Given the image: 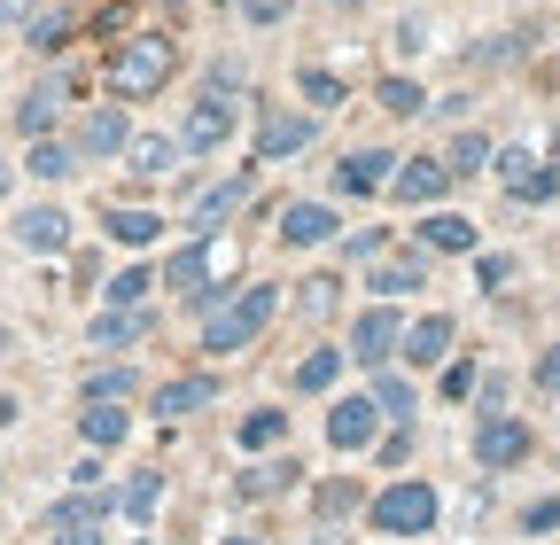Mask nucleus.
Wrapping results in <instances>:
<instances>
[{
	"label": "nucleus",
	"mask_w": 560,
	"mask_h": 545,
	"mask_svg": "<svg viewBox=\"0 0 560 545\" xmlns=\"http://www.w3.org/2000/svg\"><path fill=\"white\" fill-rule=\"evenodd\" d=\"M234 125H242V94H234V86H210V94H195L187 117H179V149H187V156H210V149L234 141Z\"/></svg>",
	"instance_id": "obj_4"
},
{
	"label": "nucleus",
	"mask_w": 560,
	"mask_h": 545,
	"mask_svg": "<svg viewBox=\"0 0 560 545\" xmlns=\"http://www.w3.org/2000/svg\"><path fill=\"white\" fill-rule=\"evenodd\" d=\"M475 382H482V374H475V359H452V367H444V397H467Z\"/></svg>",
	"instance_id": "obj_44"
},
{
	"label": "nucleus",
	"mask_w": 560,
	"mask_h": 545,
	"mask_svg": "<svg viewBox=\"0 0 560 545\" xmlns=\"http://www.w3.org/2000/svg\"><path fill=\"white\" fill-rule=\"evenodd\" d=\"M172 71H179V47H172L164 32H140V39H125V47L109 55V94H117V102H149V94L172 86Z\"/></svg>",
	"instance_id": "obj_2"
},
{
	"label": "nucleus",
	"mask_w": 560,
	"mask_h": 545,
	"mask_svg": "<svg viewBox=\"0 0 560 545\" xmlns=\"http://www.w3.org/2000/svg\"><path fill=\"white\" fill-rule=\"evenodd\" d=\"M296 86H304V102H319V109H335V102H342V79H335V71H319V62H304V79H296Z\"/></svg>",
	"instance_id": "obj_39"
},
{
	"label": "nucleus",
	"mask_w": 560,
	"mask_h": 545,
	"mask_svg": "<svg viewBox=\"0 0 560 545\" xmlns=\"http://www.w3.org/2000/svg\"><path fill=\"white\" fill-rule=\"evenodd\" d=\"M444 172H452V179H475V172H490V141H482V132H452V149H444Z\"/></svg>",
	"instance_id": "obj_33"
},
{
	"label": "nucleus",
	"mask_w": 560,
	"mask_h": 545,
	"mask_svg": "<svg viewBox=\"0 0 560 545\" xmlns=\"http://www.w3.org/2000/svg\"><path fill=\"white\" fill-rule=\"evenodd\" d=\"M389 172H397V156H389V149H350V156L335 164V195H382V187H389Z\"/></svg>",
	"instance_id": "obj_21"
},
{
	"label": "nucleus",
	"mask_w": 560,
	"mask_h": 545,
	"mask_svg": "<svg viewBox=\"0 0 560 545\" xmlns=\"http://www.w3.org/2000/svg\"><path fill=\"white\" fill-rule=\"evenodd\" d=\"M529 421H514V414H482L475 421V467L482 475H506V467H522L529 460Z\"/></svg>",
	"instance_id": "obj_6"
},
{
	"label": "nucleus",
	"mask_w": 560,
	"mask_h": 545,
	"mask_svg": "<svg viewBox=\"0 0 560 545\" xmlns=\"http://www.w3.org/2000/svg\"><path fill=\"white\" fill-rule=\"evenodd\" d=\"M335 9H359V0H335Z\"/></svg>",
	"instance_id": "obj_52"
},
{
	"label": "nucleus",
	"mask_w": 560,
	"mask_h": 545,
	"mask_svg": "<svg viewBox=\"0 0 560 545\" xmlns=\"http://www.w3.org/2000/svg\"><path fill=\"white\" fill-rule=\"evenodd\" d=\"M24 32H32V39H24L32 55H62V47H70V32H79V16H70V9H39Z\"/></svg>",
	"instance_id": "obj_29"
},
{
	"label": "nucleus",
	"mask_w": 560,
	"mask_h": 545,
	"mask_svg": "<svg viewBox=\"0 0 560 545\" xmlns=\"http://www.w3.org/2000/svg\"><path fill=\"white\" fill-rule=\"evenodd\" d=\"M202 405H219V374H172V382L149 397V414H156V421H187V414H202Z\"/></svg>",
	"instance_id": "obj_18"
},
{
	"label": "nucleus",
	"mask_w": 560,
	"mask_h": 545,
	"mask_svg": "<svg viewBox=\"0 0 560 545\" xmlns=\"http://www.w3.org/2000/svg\"><path fill=\"white\" fill-rule=\"evenodd\" d=\"M79 397H86V405H132V397H140V374H132L125 359H109V367H94V374L79 382Z\"/></svg>",
	"instance_id": "obj_25"
},
{
	"label": "nucleus",
	"mask_w": 560,
	"mask_h": 545,
	"mask_svg": "<svg viewBox=\"0 0 560 545\" xmlns=\"http://www.w3.org/2000/svg\"><path fill=\"white\" fill-rule=\"evenodd\" d=\"M62 109H70V79H39L16 102V132H24V141H47V132L62 125Z\"/></svg>",
	"instance_id": "obj_19"
},
{
	"label": "nucleus",
	"mask_w": 560,
	"mask_h": 545,
	"mask_svg": "<svg viewBox=\"0 0 560 545\" xmlns=\"http://www.w3.org/2000/svg\"><path fill=\"white\" fill-rule=\"evenodd\" d=\"M444 187H452L444 156H397V172H389V195L405 202V211H436Z\"/></svg>",
	"instance_id": "obj_13"
},
{
	"label": "nucleus",
	"mask_w": 560,
	"mask_h": 545,
	"mask_svg": "<svg viewBox=\"0 0 560 545\" xmlns=\"http://www.w3.org/2000/svg\"><path fill=\"white\" fill-rule=\"evenodd\" d=\"M335 242H342V257H382V250H389V227H382V234L359 227V234H335Z\"/></svg>",
	"instance_id": "obj_42"
},
{
	"label": "nucleus",
	"mask_w": 560,
	"mask_h": 545,
	"mask_svg": "<svg viewBox=\"0 0 560 545\" xmlns=\"http://www.w3.org/2000/svg\"><path fill=\"white\" fill-rule=\"evenodd\" d=\"M420 250H429V257H475L482 234H475L467 211H429V219H420Z\"/></svg>",
	"instance_id": "obj_20"
},
{
	"label": "nucleus",
	"mask_w": 560,
	"mask_h": 545,
	"mask_svg": "<svg viewBox=\"0 0 560 545\" xmlns=\"http://www.w3.org/2000/svg\"><path fill=\"white\" fill-rule=\"evenodd\" d=\"M226 545H265V537H226Z\"/></svg>",
	"instance_id": "obj_51"
},
{
	"label": "nucleus",
	"mask_w": 560,
	"mask_h": 545,
	"mask_svg": "<svg viewBox=\"0 0 560 545\" xmlns=\"http://www.w3.org/2000/svg\"><path fill=\"white\" fill-rule=\"evenodd\" d=\"M9 179H16V164H0V195H9Z\"/></svg>",
	"instance_id": "obj_49"
},
{
	"label": "nucleus",
	"mask_w": 560,
	"mask_h": 545,
	"mask_svg": "<svg viewBox=\"0 0 560 545\" xmlns=\"http://www.w3.org/2000/svg\"><path fill=\"white\" fill-rule=\"evenodd\" d=\"M490 172H499V187H506L514 202H552V195H560V172L537 164L529 149H490Z\"/></svg>",
	"instance_id": "obj_9"
},
{
	"label": "nucleus",
	"mask_w": 560,
	"mask_h": 545,
	"mask_svg": "<svg viewBox=\"0 0 560 545\" xmlns=\"http://www.w3.org/2000/svg\"><path fill=\"white\" fill-rule=\"evenodd\" d=\"M452 344H459L452 312H429V320H405V344H397V359H405V367H444V359H452Z\"/></svg>",
	"instance_id": "obj_17"
},
{
	"label": "nucleus",
	"mask_w": 560,
	"mask_h": 545,
	"mask_svg": "<svg viewBox=\"0 0 560 545\" xmlns=\"http://www.w3.org/2000/svg\"><path fill=\"white\" fill-rule=\"evenodd\" d=\"M125 141H132V117H125V102H94V109L79 117V132H70L79 164H109V156H125Z\"/></svg>",
	"instance_id": "obj_7"
},
{
	"label": "nucleus",
	"mask_w": 560,
	"mask_h": 545,
	"mask_svg": "<svg viewBox=\"0 0 560 545\" xmlns=\"http://www.w3.org/2000/svg\"><path fill=\"white\" fill-rule=\"evenodd\" d=\"M94 351H140L149 344V304H102L94 327H86Z\"/></svg>",
	"instance_id": "obj_16"
},
{
	"label": "nucleus",
	"mask_w": 560,
	"mask_h": 545,
	"mask_svg": "<svg viewBox=\"0 0 560 545\" xmlns=\"http://www.w3.org/2000/svg\"><path fill=\"white\" fill-rule=\"evenodd\" d=\"M312 117L304 109H272V117H257V141H249V164H289V156H304L312 149Z\"/></svg>",
	"instance_id": "obj_8"
},
{
	"label": "nucleus",
	"mask_w": 560,
	"mask_h": 545,
	"mask_svg": "<svg viewBox=\"0 0 560 545\" xmlns=\"http://www.w3.org/2000/svg\"><path fill=\"white\" fill-rule=\"evenodd\" d=\"M522 530H529V537L560 530V499H537V507H522Z\"/></svg>",
	"instance_id": "obj_43"
},
{
	"label": "nucleus",
	"mask_w": 560,
	"mask_h": 545,
	"mask_svg": "<svg viewBox=\"0 0 560 545\" xmlns=\"http://www.w3.org/2000/svg\"><path fill=\"white\" fill-rule=\"evenodd\" d=\"M0 351H16V335H9V327H0Z\"/></svg>",
	"instance_id": "obj_50"
},
{
	"label": "nucleus",
	"mask_w": 560,
	"mask_h": 545,
	"mask_svg": "<svg viewBox=\"0 0 560 545\" xmlns=\"http://www.w3.org/2000/svg\"><path fill=\"white\" fill-rule=\"evenodd\" d=\"M296 475H304V460H289V452H280V460H257L234 491H242V499H280V491L296 484Z\"/></svg>",
	"instance_id": "obj_27"
},
{
	"label": "nucleus",
	"mask_w": 560,
	"mask_h": 545,
	"mask_svg": "<svg viewBox=\"0 0 560 545\" xmlns=\"http://www.w3.org/2000/svg\"><path fill=\"white\" fill-rule=\"evenodd\" d=\"M24 172L32 179H70V172H79V149H70V141H55V132H47V141H32V156H24Z\"/></svg>",
	"instance_id": "obj_28"
},
{
	"label": "nucleus",
	"mask_w": 560,
	"mask_h": 545,
	"mask_svg": "<svg viewBox=\"0 0 560 545\" xmlns=\"http://www.w3.org/2000/svg\"><path fill=\"white\" fill-rule=\"evenodd\" d=\"M374 102H382V109H389V117H420V109H429V94H420V86H412V79H405V71H389V79H382V94H374Z\"/></svg>",
	"instance_id": "obj_36"
},
{
	"label": "nucleus",
	"mask_w": 560,
	"mask_h": 545,
	"mask_svg": "<svg viewBox=\"0 0 560 545\" xmlns=\"http://www.w3.org/2000/svg\"><path fill=\"white\" fill-rule=\"evenodd\" d=\"M397 47H405V55H420V47H429V24H420V16H412V24H397Z\"/></svg>",
	"instance_id": "obj_47"
},
{
	"label": "nucleus",
	"mask_w": 560,
	"mask_h": 545,
	"mask_svg": "<svg viewBox=\"0 0 560 545\" xmlns=\"http://www.w3.org/2000/svg\"><path fill=\"white\" fill-rule=\"evenodd\" d=\"M537 390H545V397H560V344L537 359Z\"/></svg>",
	"instance_id": "obj_46"
},
{
	"label": "nucleus",
	"mask_w": 560,
	"mask_h": 545,
	"mask_svg": "<svg viewBox=\"0 0 560 545\" xmlns=\"http://www.w3.org/2000/svg\"><path fill=\"white\" fill-rule=\"evenodd\" d=\"M102 234H109L117 250H149V242L164 234V219L140 211V202H109V211H102Z\"/></svg>",
	"instance_id": "obj_23"
},
{
	"label": "nucleus",
	"mask_w": 560,
	"mask_h": 545,
	"mask_svg": "<svg viewBox=\"0 0 560 545\" xmlns=\"http://www.w3.org/2000/svg\"><path fill=\"white\" fill-rule=\"evenodd\" d=\"M312 507L335 522V514H350V507H359V484H350V475H327V484L312 491Z\"/></svg>",
	"instance_id": "obj_37"
},
{
	"label": "nucleus",
	"mask_w": 560,
	"mask_h": 545,
	"mask_svg": "<svg viewBox=\"0 0 560 545\" xmlns=\"http://www.w3.org/2000/svg\"><path fill=\"white\" fill-rule=\"evenodd\" d=\"M272 312H280V289H272V281H234L219 304L202 312V327H195V351H210V359H234V351H249L257 335L272 327Z\"/></svg>",
	"instance_id": "obj_1"
},
{
	"label": "nucleus",
	"mask_w": 560,
	"mask_h": 545,
	"mask_svg": "<svg viewBox=\"0 0 560 545\" xmlns=\"http://www.w3.org/2000/svg\"><path fill=\"white\" fill-rule=\"evenodd\" d=\"M366 289H374L382 304L429 289V250H382V257H366Z\"/></svg>",
	"instance_id": "obj_12"
},
{
	"label": "nucleus",
	"mask_w": 560,
	"mask_h": 545,
	"mask_svg": "<svg viewBox=\"0 0 560 545\" xmlns=\"http://www.w3.org/2000/svg\"><path fill=\"white\" fill-rule=\"evenodd\" d=\"M79 437H86V452H117V444L132 437V405H86V414H79Z\"/></svg>",
	"instance_id": "obj_24"
},
{
	"label": "nucleus",
	"mask_w": 560,
	"mask_h": 545,
	"mask_svg": "<svg viewBox=\"0 0 560 545\" xmlns=\"http://www.w3.org/2000/svg\"><path fill=\"white\" fill-rule=\"evenodd\" d=\"M397 344H405V312L374 297V304H366L359 320H350V344H342V359L374 374V367H389V359H397Z\"/></svg>",
	"instance_id": "obj_5"
},
{
	"label": "nucleus",
	"mask_w": 560,
	"mask_h": 545,
	"mask_svg": "<svg viewBox=\"0 0 560 545\" xmlns=\"http://www.w3.org/2000/svg\"><path fill=\"white\" fill-rule=\"evenodd\" d=\"M382 444V467H405L412 460V421H389V437H374Z\"/></svg>",
	"instance_id": "obj_41"
},
{
	"label": "nucleus",
	"mask_w": 560,
	"mask_h": 545,
	"mask_svg": "<svg viewBox=\"0 0 560 545\" xmlns=\"http://www.w3.org/2000/svg\"><path fill=\"white\" fill-rule=\"evenodd\" d=\"M16 414H24V405H16V397H0V429H9V421H16Z\"/></svg>",
	"instance_id": "obj_48"
},
{
	"label": "nucleus",
	"mask_w": 560,
	"mask_h": 545,
	"mask_svg": "<svg viewBox=\"0 0 560 545\" xmlns=\"http://www.w3.org/2000/svg\"><path fill=\"white\" fill-rule=\"evenodd\" d=\"M234 16L257 24V32H272V24H289V16H296V0H234Z\"/></svg>",
	"instance_id": "obj_38"
},
{
	"label": "nucleus",
	"mask_w": 560,
	"mask_h": 545,
	"mask_svg": "<svg viewBox=\"0 0 560 545\" xmlns=\"http://www.w3.org/2000/svg\"><path fill=\"white\" fill-rule=\"evenodd\" d=\"M289 250H327L335 234H342V219L327 211V202H312V195H296V202H280V227H272Z\"/></svg>",
	"instance_id": "obj_14"
},
{
	"label": "nucleus",
	"mask_w": 560,
	"mask_h": 545,
	"mask_svg": "<svg viewBox=\"0 0 560 545\" xmlns=\"http://www.w3.org/2000/svg\"><path fill=\"white\" fill-rule=\"evenodd\" d=\"M149 289H164V281H156V265H125V272H109L102 304H149Z\"/></svg>",
	"instance_id": "obj_32"
},
{
	"label": "nucleus",
	"mask_w": 560,
	"mask_h": 545,
	"mask_svg": "<svg viewBox=\"0 0 560 545\" xmlns=\"http://www.w3.org/2000/svg\"><path fill=\"white\" fill-rule=\"evenodd\" d=\"M156 499H164V475H149V467H132V484L117 491V507H125L132 522H149V514H156Z\"/></svg>",
	"instance_id": "obj_34"
},
{
	"label": "nucleus",
	"mask_w": 560,
	"mask_h": 545,
	"mask_svg": "<svg viewBox=\"0 0 560 545\" xmlns=\"http://www.w3.org/2000/svg\"><path fill=\"white\" fill-rule=\"evenodd\" d=\"M9 234H16L32 257H62V250H70V211H62V202H32V211L9 219Z\"/></svg>",
	"instance_id": "obj_15"
},
{
	"label": "nucleus",
	"mask_w": 560,
	"mask_h": 545,
	"mask_svg": "<svg viewBox=\"0 0 560 545\" xmlns=\"http://www.w3.org/2000/svg\"><path fill=\"white\" fill-rule=\"evenodd\" d=\"M179 156H187V149L172 141V132H132V141H125V172H132V179H172Z\"/></svg>",
	"instance_id": "obj_22"
},
{
	"label": "nucleus",
	"mask_w": 560,
	"mask_h": 545,
	"mask_svg": "<svg viewBox=\"0 0 560 545\" xmlns=\"http://www.w3.org/2000/svg\"><path fill=\"white\" fill-rule=\"evenodd\" d=\"M242 452H272L280 437H289V414H272V405H257V414H242Z\"/></svg>",
	"instance_id": "obj_31"
},
{
	"label": "nucleus",
	"mask_w": 560,
	"mask_h": 545,
	"mask_svg": "<svg viewBox=\"0 0 560 545\" xmlns=\"http://www.w3.org/2000/svg\"><path fill=\"white\" fill-rule=\"evenodd\" d=\"M475 281H482L490 297H499V289L514 281V257H499V250H475Z\"/></svg>",
	"instance_id": "obj_40"
},
{
	"label": "nucleus",
	"mask_w": 560,
	"mask_h": 545,
	"mask_svg": "<svg viewBox=\"0 0 560 545\" xmlns=\"http://www.w3.org/2000/svg\"><path fill=\"white\" fill-rule=\"evenodd\" d=\"M342 304V281H335V272H312V281H296V312L304 320H327Z\"/></svg>",
	"instance_id": "obj_35"
},
{
	"label": "nucleus",
	"mask_w": 560,
	"mask_h": 545,
	"mask_svg": "<svg viewBox=\"0 0 560 545\" xmlns=\"http://www.w3.org/2000/svg\"><path fill=\"white\" fill-rule=\"evenodd\" d=\"M132 545H149V537H132Z\"/></svg>",
	"instance_id": "obj_53"
},
{
	"label": "nucleus",
	"mask_w": 560,
	"mask_h": 545,
	"mask_svg": "<svg viewBox=\"0 0 560 545\" xmlns=\"http://www.w3.org/2000/svg\"><path fill=\"white\" fill-rule=\"evenodd\" d=\"M249 187H257V164H242L234 179H219V187H202L195 202H187V234H219L242 202H249Z\"/></svg>",
	"instance_id": "obj_11"
},
{
	"label": "nucleus",
	"mask_w": 560,
	"mask_h": 545,
	"mask_svg": "<svg viewBox=\"0 0 560 545\" xmlns=\"http://www.w3.org/2000/svg\"><path fill=\"white\" fill-rule=\"evenodd\" d=\"M342 367H350V359H342L335 344H319V351H304V359H296V390H335V382H342Z\"/></svg>",
	"instance_id": "obj_30"
},
{
	"label": "nucleus",
	"mask_w": 560,
	"mask_h": 545,
	"mask_svg": "<svg viewBox=\"0 0 560 545\" xmlns=\"http://www.w3.org/2000/svg\"><path fill=\"white\" fill-rule=\"evenodd\" d=\"M374 437H382L374 397H366V390H342V397L327 405V444H335V452H366Z\"/></svg>",
	"instance_id": "obj_10"
},
{
	"label": "nucleus",
	"mask_w": 560,
	"mask_h": 545,
	"mask_svg": "<svg viewBox=\"0 0 560 545\" xmlns=\"http://www.w3.org/2000/svg\"><path fill=\"white\" fill-rule=\"evenodd\" d=\"M366 514H374L382 537H429L436 514H444V499H436L429 475H397V484H382V491L366 499Z\"/></svg>",
	"instance_id": "obj_3"
},
{
	"label": "nucleus",
	"mask_w": 560,
	"mask_h": 545,
	"mask_svg": "<svg viewBox=\"0 0 560 545\" xmlns=\"http://www.w3.org/2000/svg\"><path fill=\"white\" fill-rule=\"evenodd\" d=\"M366 397H374L382 421H412V414H420V390H412L397 367H374V390H366Z\"/></svg>",
	"instance_id": "obj_26"
},
{
	"label": "nucleus",
	"mask_w": 560,
	"mask_h": 545,
	"mask_svg": "<svg viewBox=\"0 0 560 545\" xmlns=\"http://www.w3.org/2000/svg\"><path fill=\"white\" fill-rule=\"evenodd\" d=\"M39 16V0H0V32H16V24H32Z\"/></svg>",
	"instance_id": "obj_45"
}]
</instances>
